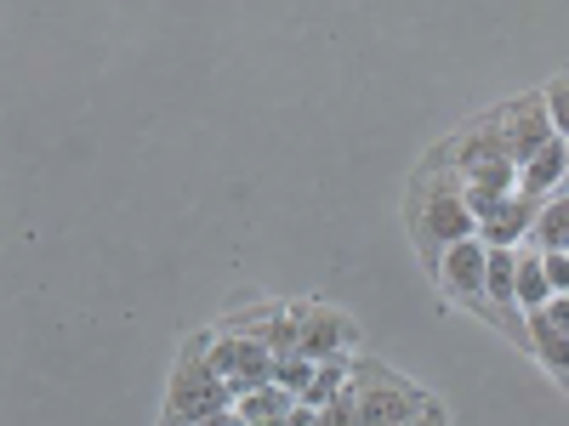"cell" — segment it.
<instances>
[{"label":"cell","instance_id":"1","mask_svg":"<svg viewBox=\"0 0 569 426\" xmlns=\"http://www.w3.org/2000/svg\"><path fill=\"white\" fill-rule=\"evenodd\" d=\"M222 409H233V387L211 369V336H194L182 347V364L171 369V393H166V420L160 426H200Z\"/></svg>","mask_w":569,"mask_h":426},{"label":"cell","instance_id":"2","mask_svg":"<svg viewBox=\"0 0 569 426\" xmlns=\"http://www.w3.org/2000/svg\"><path fill=\"white\" fill-rule=\"evenodd\" d=\"M353 393H359V420L365 426H393V420H421L427 404L410 382H399V375H388L382 364H359L353 369Z\"/></svg>","mask_w":569,"mask_h":426},{"label":"cell","instance_id":"3","mask_svg":"<svg viewBox=\"0 0 569 426\" xmlns=\"http://www.w3.org/2000/svg\"><path fill=\"white\" fill-rule=\"evenodd\" d=\"M211 369L240 393H257V387H273V369L279 358L262 347V336H240V329H211Z\"/></svg>","mask_w":569,"mask_h":426},{"label":"cell","instance_id":"4","mask_svg":"<svg viewBox=\"0 0 569 426\" xmlns=\"http://www.w3.org/2000/svg\"><path fill=\"white\" fill-rule=\"evenodd\" d=\"M416 233H421L427 251L445 256V251L461 245V240H479V216L467 211L461 194H445V187H433V194H421V205H416Z\"/></svg>","mask_w":569,"mask_h":426},{"label":"cell","instance_id":"5","mask_svg":"<svg viewBox=\"0 0 569 426\" xmlns=\"http://www.w3.org/2000/svg\"><path fill=\"white\" fill-rule=\"evenodd\" d=\"M496 131H501V142H507V154H512V165H530L547 142H552V120H547V98L536 91V98H518V103H507V109H496Z\"/></svg>","mask_w":569,"mask_h":426},{"label":"cell","instance_id":"6","mask_svg":"<svg viewBox=\"0 0 569 426\" xmlns=\"http://www.w3.org/2000/svg\"><path fill=\"white\" fill-rule=\"evenodd\" d=\"M485 273H490V245L485 240H461V245H450L439 256V284H445L450 296L472 302V307H485Z\"/></svg>","mask_w":569,"mask_h":426},{"label":"cell","instance_id":"7","mask_svg":"<svg viewBox=\"0 0 569 426\" xmlns=\"http://www.w3.org/2000/svg\"><path fill=\"white\" fill-rule=\"evenodd\" d=\"M297 318H302V358H313V364L348 358V347L359 342L353 318L337 313V307H297Z\"/></svg>","mask_w":569,"mask_h":426},{"label":"cell","instance_id":"8","mask_svg":"<svg viewBox=\"0 0 569 426\" xmlns=\"http://www.w3.org/2000/svg\"><path fill=\"white\" fill-rule=\"evenodd\" d=\"M536 200H525V194H507L485 222H479V240L490 245V251H512V245H525L530 233H536Z\"/></svg>","mask_w":569,"mask_h":426},{"label":"cell","instance_id":"9","mask_svg":"<svg viewBox=\"0 0 569 426\" xmlns=\"http://www.w3.org/2000/svg\"><path fill=\"white\" fill-rule=\"evenodd\" d=\"M563 182H569V142L563 136H552L530 165H518V194L536 200V205L552 200V194H563Z\"/></svg>","mask_w":569,"mask_h":426},{"label":"cell","instance_id":"10","mask_svg":"<svg viewBox=\"0 0 569 426\" xmlns=\"http://www.w3.org/2000/svg\"><path fill=\"white\" fill-rule=\"evenodd\" d=\"M233 415H240L246 426H291L297 398L284 393V387H257V393H240V398H233Z\"/></svg>","mask_w":569,"mask_h":426},{"label":"cell","instance_id":"11","mask_svg":"<svg viewBox=\"0 0 569 426\" xmlns=\"http://www.w3.org/2000/svg\"><path fill=\"white\" fill-rule=\"evenodd\" d=\"M525 342H530V353L558 375V382L569 387V336H563V329H552L547 313H530V318H525Z\"/></svg>","mask_w":569,"mask_h":426},{"label":"cell","instance_id":"12","mask_svg":"<svg viewBox=\"0 0 569 426\" xmlns=\"http://www.w3.org/2000/svg\"><path fill=\"white\" fill-rule=\"evenodd\" d=\"M530 245H536L541 256H552V251L569 256V187H563V194H552V200H541Z\"/></svg>","mask_w":569,"mask_h":426},{"label":"cell","instance_id":"13","mask_svg":"<svg viewBox=\"0 0 569 426\" xmlns=\"http://www.w3.org/2000/svg\"><path fill=\"white\" fill-rule=\"evenodd\" d=\"M552 307V284H547V273H541V251L530 245V251H518V313H547Z\"/></svg>","mask_w":569,"mask_h":426},{"label":"cell","instance_id":"14","mask_svg":"<svg viewBox=\"0 0 569 426\" xmlns=\"http://www.w3.org/2000/svg\"><path fill=\"white\" fill-rule=\"evenodd\" d=\"M541 98H547V120H552V136H563L569 142V74H558L547 91H541Z\"/></svg>","mask_w":569,"mask_h":426},{"label":"cell","instance_id":"15","mask_svg":"<svg viewBox=\"0 0 569 426\" xmlns=\"http://www.w3.org/2000/svg\"><path fill=\"white\" fill-rule=\"evenodd\" d=\"M319 426H365V420H359V393L348 387L337 404H325V409H319Z\"/></svg>","mask_w":569,"mask_h":426},{"label":"cell","instance_id":"16","mask_svg":"<svg viewBox=\"0 0 569 426\" xmlns=\"http://www.w3.org/2000/svg\"><path fill=\"white\" fill-rule=\"evenodd\" d=\"M541 273H547V284H552V296H569V256H541Z\"/></svg>","mask_w":569,"mask_h":426},{"label":"cell","instance_id":"17","mask_svg":"<svg viewBox=\"0 0 569 426\" xmlns=\"http://www.w3.org/2000/svg\"><path fill=\"white\" fill-rule=\"evenodd\" d=\"M547 318H552V329H563V336H569V296H552Z\"/></svg>","mask_w":569,"mask_h":426},{"label":"cell","instance_id":"18","mask_svg":"<svg viewBox=\"0 0 569 426\" xmlns=\"http://www.w3.org/2000/svg\"><path fill=\"white\" fill-rule=\"evenodd\" d=\"M200 426H246V420L233 415V409H222V415H211V420H200Z\"/></svg>","mask_w":569,"mask_h":426},{"label":"cell","instance_id":"19","mask_svg":"<svg viewBox=\"0 0 569 426\" xmlns=\"http://www.w3.org/2000/svg\"><path fill=\"white\" fill-rule=\"evenodd\" d=\"M393 426H439V409H427L421 420H393Z\"/></svg>","mask_w":569,"mask_h":426},{"label":"cell","instance_id":"20","mask_svg":"<svg viewBox=\"0 0 569 426\" xmlns=\"http://www.w3.org/2000/svg\"><path fill=\"white\" fill-rule=\"evenodd\" d=\"M563 187H569V182H563Z\"/></svg>","mask_w":569,"mask_h":426}]
</instances>
